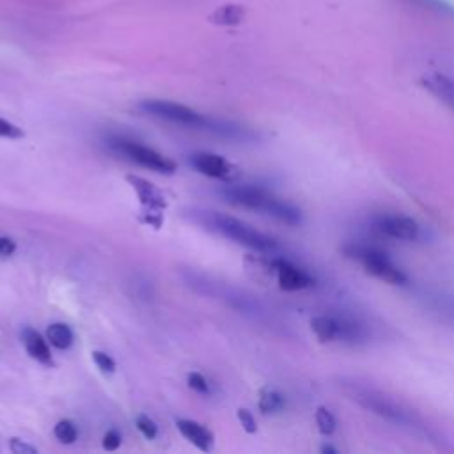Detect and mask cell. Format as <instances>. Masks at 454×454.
<instances>
[{
    "label": "cell",
    "instance_id": "obj_1",
    "mask_svg": "<svg viewBox=\"0 0 454 454\" xmlns=\"http://www.w3.org/2000/svg\"><path fill=\"white\" fill-rule=\"evenodd\" d=\"M222 197L229 204H236L252 211L264 213L284 223L296 225L301 222V213L291 202L273 195L270 190L255 184H229L222 188Z\"/></svg>",
    "mask_w": 454,
    "mask_h": 454
},
{
    "label": "cell",
    "instance_id": "obj_2",
    "mask_svg": "<svg viewBox=\"0 0 454 454\" xmlns=\"http://www.w3.org/2000/svg\"><path fill=\"white\" fill-rule=\"evenodd\" d=\"M193 220L255 252L268 254L278 248V241L275 238L254 229L252 225L241 222L239 218L216 213V211H197L193 213Z\"/></svg>",
    "mask_w": 454,
    "mask_h": 454
},
{
    "label": "cell",
    "instance_id": "obj_3",
    "mask_svg": "<svg viewBox=\"0 0 454 454\" xmlns=\"http://www.w3.org/2000/svg\"><path fill=\"white\" fill-rule=\"evenodd\" d=\"M342 250L349 259L358 261L364 266V270L367 273L374 275L376 278H380L387 284H394V286L408 284V277L404 275V271L399 266H395L385 252H381L374 247L358 245V243H349Z\"/></svg>",
    "mask_w": 454,
    "mask_h": 454
},
{
    "label": "cell",
    "instance_id": "obj_4",
    "mask_svg": "<svg viewBox=\"0 0 454 454\" xmlns=\"http://www.w3.org/2000/svg\"><path fill=\"white\" fill-rule=\"evenodd\" d=\"M138 108L153 117L167 119L170 122H177L183 126H192V128H202V129H215L218 133H223V122L213 121L190 106L174 103V101H165V99H145L138 105Z\"/></svg>",
    "mask_w": 454,
    "mask_h": 454
},
{
    "label": "cell",
    "instance_id": "obj_5",
    "mask_svg": "<svg viewBox=\"0 0 454 454\" xmlns=\"http://www.w3.org/2000/svg\"><path fill=\"white\" fill-rule=\"evenodd\" d=\"M346 392H348V395H351L353 401H356L364 408L371 410L372 413H376V415H380V417H383V419H387L394 424L410 426V427L417 426L415 417L406 408H403L401 404L385 397L380 392H374L371 388H365V387H360V385H355V383H349L346 387Z\"/></svg>",
    "mask_w": 454,
    "mask_h": 454
},
{
    "label": "cell",
    "instance_id": "obj_6",
    "mask_svg": "<svg viewBox=\"0 0 454 454\" xmlns=\"http://www.w3.org/2000/svg\"><path fill=\"white\" fill-rule=\"evenodd\" d=\"M110 147L114 151H117L119 154H122L124 158H128L129 161H135L138 163L140 167H145V168H151L158 174H167V176H172L176 170H177V165L174 160L163 156L161 153L144 145V144H138L135 140H128V138H112L110 142Z\"/></svg>",
    "mask_w": 454,
    "mask_h": 454
},
{
    "label": "cell",
    "instance_id": "obj_7",
    "mask_svg": "<svg viewBox=\"0 0 454 454\" xmlns=\"http://www.w3.org/2000/svg\"><path fill=\"white\" fill-rule=\"evenodd\" d=\"M126 181L129 183V186L135 190L138 197V202L142 207L140 222L154 229H160L163 223V211L167 209V199L161 193V190L156 188L147 179L135 174H128Z\"/></svg>",
    "mask_w": 454,
    "mask_h": 454
},
{
    "label": "cell",
    "instance_id": "obj_8",
    "mask_svg": "<svg viewBox=\"0 0 454 454\" xmlns=\"http://www.w3.org/2000/svg\"><path fill=\"white\" fill-rule=\"evenodd\" d=\"M310 328L321 342L358 344L365 337L358 323L337 316H316L310 319Z\"/></svg>",
    "mask_w": 454,
    "mask_h": 454
},
{
    "label": "cell",
    "instance_id": "obj_9",
    "mask_svg": "<svg viewBox=\"0 0 454 454\" xmlns=\"http://www.w3.org/2000/svg\"><path fill=\"white\" fill-rule=\"evenodd\" d=\"M190 165L202 176L213 177V179H222V181H229L232 183L238 176L239 170L236 165H232L231 161H227L223 156L215 154V153H206V151H199L190 154Z\"/></svg>",
    "mask_w": 454,
    "mask_h": 454
},
{
    "label": "cell",
    "instance_id": "obj_10",
    "mask_svg": "<svg viewBox=\"0 0 454 454\" xmlns=\"http://www.w3.org/2000/svg\"><path fill=\"white\" fill-rule=\"evenodd\" d=\"M374 225L378 231L383 234L394 238V239H404V241H413L420 234L419 223L404 215H380L374 220Z\"/></svg>",
    "mask_w": 454,
    "mask_h": 454
},
{
    "label": "cell",
    "instance_id": "obj_11",
    "mask_svg": "<svg viewBox=\"0 0 454 454\" xmlns=\"http://www.w3.org/2000/svg\"><path fill=\"white\" fill-rule=\"evenodd\" d=\"M273 270L277 275L278 287L284 291H301V289H309L316 284L312 275H309L305 270L294 266L293 262H289L286 259L273 261Z\"/></svg>",
    "mask_w": 454,
    "mask_h": 454
},
{
    "label": "cell",
    "instance_id": "obj_12",
    "mask_svg": "<svg viewBox=\"0 0 454 454\" xmlns=\"http://www.w3.org/2000/svg\"><path fill=\"white\" fill-rule=\"evenodd\" d=\"M176 426L179 429V433L192 443L195 445L199 450L202 452H209L215 445V436L213 433L202 426L197 420H190V419H177Z\"/></svg>",
    "mask_w": 454,
    "mask_h": 454
},
{
    "label": "cell",
    "instance_id": "obj_13",
    "mask_svg": "<svg viewBox=\"0 0 454 454\" xmlns=\"http://www.w3.org/2000/svg\"><path fill=\"white\" fill-rule=\"evenodd\" d=\"M21 342H23L27 353L30 355V358H34L35 362H39V364H43L46 367H53L55 365L51 351H50V346H48V342L44 340V337L37 330H34L30 326L23 328Z\"/></svg>",
    "mask_w": 454,
    "mask_h": 454
},
{
    "label": "cell",
    "instance_id": "obj_14",
    "mask_svg": "<svg viewBox=\"0 0 454 454\" xmlns=\"http://www.w3.org/2000/svg\"><path fill=\"white\" fill-rule=\"evenodd\" d=\"M424 87L436 96L442 103H445L450 110H454V82L443 74H433L422 80Z\"/></svg>",
    "mask_w": 454,
    "mask_h": 454
},
{
    "label": "cell",
    "instance_id": "obj_15",
    "mask_svg": "<svg viewBox=\"0 0 454 454\" xmlns=\"http://www.w3.org/2000/svg\"><path fill=\"white\" fill-rule=\"evenodd\" d=\"M46 337L57 349H67L73 344V330L66 323H51L46 330Z\"/></svg>",
    "mask_w": 454,
    "mask_h": 454
},
{
    "label": "cell",
    "instance_id": "obj_16",
    "mask_svg": "<svg viewBox=\"0 0 454 454\" xmlns=\"http://www.w3.org/2000/svg\"><path fill=\"white\" fill-rule=\"evenodd\" d=\"M257 406H259L261 413L271 415V413H277V411H280L284 408V397L277 390L264 388V390H261Z\"/></svg>",
    "mask_w": 454,
    "mask_h": 454
},
{
    "label": "cell",
    "instance_id": "obj_17",
    "mask_svg": "<svg viewBox=\"0 0 454 454\" xmlns=\"http://www.w3.org/2000/svg\"><path fill=\"white\" fill-rule=\"evenodd\" d=\"M53 434L55 438L60 442V443H66V445H71L74 443V440L78 438V429H76V424L69 419H62L55 424L53 427Z\"/></svg>",
    "mask_w": 454,
    "mask_h": 454
},
{
    "label": "cell",
    "instance_id": "obj_18",
    "mask_svg": "<svg viewBox=\"0 0 454 454\" xmlns=\"http://www.w3.org/2000/svg\"><path fill=\"white\" fill-rule=\"evenodd\" d=\"M316 424H317L319 433L325 434V436H328V434H332V433L335 431L337 420H335L333 413H332L328 408L319 406V408L316 410Z\"/></svg>",
    "mask_w": 454,
    "mask_h": 454
},
{
    "label": "cell",
    "instance_id": "obj_19",
    "mask_svg": "<svg viewBox=\"0 0 454 454\" xmlns=\"http://www.w3.org/2000/svg\"><path fill=\"white\" fill-rule=\"evenodd\" d=\"M135 424H137V429L142 433V436L145 440H154L158 436V426L149 415H144V413L138 415Z\"/></svg>",
    "mask_w": 454,
    "mask_h": 454
},
{
    "label": "cell",
    "instance_id": "obj_20",
    "mask_svg": "<svg viewBox=\"0 0 454 454\" xmlns=\"http://www.w3.org/2000/svg\"><path fill=\"white\" fill-rule=\"evenodd\" d=\"M92 360L96 364V367L103 372V374H112L115 371V362L110 355H106L105 351H99V349H94L92 353Z\"/></svg>",
    "mask_w": 454,
    "mask_h": 454
},
{
    "label": "cell",
    "instance_id": "obj_21",
    "mask_svg": "<svg viewBox=\"0 0 454 454\" xmlns=\"http://www.w3.org/2000/svg\"><path fill=\"white\" fill-rule=\"evenodd\" d=\"M188 387L197 394H202V395L209 394V383L200 372H190L188 374Z\"/></svg>",
    "mask_w": 454,
    "mask_h": 454
},
{
    "label": "cell",
    "instance_id": "obj_22",
    "mask_svg": "<svg viewBox=\"0 0 454 454\" xmlns=\"http://www.w3.org/2000/svg\"><path fill=\"white\" fill-rule=\"evenodd\" d=\"M238 420H239L241 427L245 429V433L254 434V433L257 431V422H255L254 415H252L247 408H239V410H238Z\"/></svg>",
    "mask_w": 454,
    "mask_h": 454
},
{
    "label": "cell",
    "instance_id": "obj_23",
    "mask_svg": "<svg viewBox=\"0 0 454 454\" xmlns=\"http://www.w3.org/2000/svg\"><path fill=\"white\" fill-rule=\"evenodd\" d=\"M0 137H4V138H23L25 131L20 126H16V124L0 117Z\"/></svg>",
    "mask_w": 454,
    "mask_h": 454
},
{
    "label": "cell",
    "instance_id": "obj_24",
    "mask_svg": "<svg viewBox=\"0 0 454 454\" xmlns=\"http://www.w3.org/2000/svg\"><path fill=\"white\" fill-rule=\"evenodd\" d=\"M9 449L12 454H37V447L35 445H30L20 438H11L9 440Z\"/></svg>",
    "mask_w": 454,
    "mask_h": 454
},
{
    "label": "cell",
    "instance_id": "obj_25",
    "mask_svg": "<svg viewBox=\"0 0 454 454\" xmlns=\"http://www.w3.org/2000/svg\"><path fill=\"white\" fill-rule=\"evenodd\" d=\"M121 442H122L121 433L115 431V429H110V431H106L105 436H103V449H106V450H117V449L121 447Z\"/></svg>",
    "mask_w": 454,
    "mask_h": 454
},
{
    "label": "cell",
    "instance_id": "obj_26",
    "mask_svg": "<svg viewBox=\"0 0 454 454\" xmlns=\"http://www.w3.org/2000/svg\"><path fill=\"white\" fill-rule=\"evenodd\" d=\"M410 2L420 4L422 7L434 9V11H438V12H454V11H452V5H449L445 0H410Z\"/></svg>",
    "mask_w": 454,
    "mask_h": 454
},
{
    "label": "cell",
    "instance_id": "obj_27",
    "mask_svg": "<svg viewBox=\"0 0 454 454\" xmlns=\"http://www.w3.org/2000/svg\"><path fill=\"white\" fill-rule=\"evenodd\" d=\"M16 252V241L7 238V236H0V255L9 257Z\"/></svg>",
    "mask_w": 454,
    "mask_h": 454
},
{
    "label": "cell",
    "instance_id": "obj_28",
    "mask_svg": "<svg viewBox=\"0 0 454 454\" xmlns=\"http://www.w3.org/2000/svg\"><path fill=\"white\" fill-rule=\"evenodd\" d=\"M321 452H332V454H337V449H333V447H330V445H325V447H321Z\"/></svg>",
    "mask_w": 454,
    "mask_h": 454
}]
</instances>
